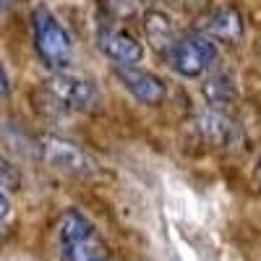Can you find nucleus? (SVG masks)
<instances>
[{
    "label": "nucleus",
    "instance_id": "nucleus-1",
    "mask_svg": "<svg viewBox=\"0 0 261 261\" xmlns=\"http://www.w3.org/2000/svg\"><path fill=\"white\" fill-rule=\"evenodd\" d=\"M60 248L65 261H115L94 225L76 209H68L60 220Z\"/></svg>",
    "mask_w": 261,
    "mask_h": 261
},
{
    "label": "nucleus",
    "instance_id": "nucleus-2",
    "mask_svg": "<svg viewBox=\"0 0 261 261\" xmlns=\"http://www.w3.org/2000/svg\"><path fill=\"white\" fill-rule=\"evenodd\" d=\"M32 32H34V47L45 65L55 71H65L73 58V42L65 27L55 18V13L45 6L32 11Z\"/></svg>",
    "mask_w": 261,
    "mask_h": 261
},
{
    "label": "nucleus",
    "instance_id": "nucleus-3",
    "mask_svg": "<svg viewBox=\"0 0 261 261\" xmlns=\"http://www.w3.org/2000/svg\"><path fill=\"white\" fill-rule=\"evenodd\" d=\"M167 60L172 71L186 79H196L217 60V47L206 34H183L167 53Z\"/></svg>",
    "mask_w": 261,
    "mask_h": 261
},
{
    "label": "nucleus",
    "instance_id": "nucleus-4",
    "mask_svg": "<svg viewBox=\"0 0 261 261\" xmlns=\"http://www.w3.org/2000/svg\"><path fill=\"white\" fill-rule=\"evenodd\" d=\"M45 89L65 107V110H92L99 105V89L92 79H86L73 71H55Z\"/></svg>",
    "mask_w": 261,
    "mask_h": 261
},
{
    "label": "nucleus",
    "instance_id": "nucleus-5",
    "mask_svg": "<svg viewBox=\"0 0 261 261\" xmlns=\"http://www.w3.org/2000/svg\"><path fill=\"white\" fill-rule=\"evenodd\" d=\"M37 149H39L42 160L50 167L65 172V175H73V178H94L97 175L94 160L71 141H63L58 136H47V139L39 141Z\"/></svg>",
    "mask_w": 261,
    "mask_h": 261
},
{
    "label": "nucleus",
    "instance_id": "nucleus-6",
    "mask_svg": "<svg viewBox=\"0 0 261 261\" xmlns=\"http://www.w3.org/2000/svg\"><path fill=\"white\" fill-rule=\"evenodd\" d=\"M115 76L125 89L144 105H160L167 97L165 81L154 73H149V71H139V68H134V65H118Z\"/></svg>",
    "mask_w": 261,
    "mask_h": 261
},
{
    "label": "nucleus",
    "instance_id": "nucleus-7",
    "mask_svg": "<svg viewBox=\"0 0 261 261\" xmlns=\"http://www.w3.org/2000/svg\"><path fill=\"white\" fill-rule=\"evenodd\" d=\"M97 42H99V50L118 65H134L144 58L141 42L120 27H102L97 34Z\"/></svg>",
    "mask_w": 261,
    "mask_h": 261
},
{
    "label": "nucleus",
    "instance_id": "nucleus-8",
    "mask_svg": "<svg viewBox=\"0 0 261 261\" xmlns=\"http://www.w3.org/2000/svg\"><path fill=\"white\" fill-rule=\"evenodd\" d=\"M201 29L209 39H220V42H227V45H235L243 37V16L232 6H220L204 16Z\"/></svg>",
    "mask_w": 261,
    "mask_h": 261
},
{
    "label": "nucleus",
    "instance_id": "nucleus-9",
    "mask_svg": "<svg viewBox=\"0 0 261 261\" xmlns=\"http://www.w3.org/2000/svg\"><path fill=\"white\" fill-rule=\"evenodd\" d=\"M196 128H199V134L204 136V141L212 144V146L225 149V146H232L238 141V123L220 110L204 113L196 120Z\"/></svg>",
    "mask_w": 261,
    "mask_h": 261
},
{
    "label": "nucleus",
    "instance_id": "nucleus-10",
    "mask_svg": "<svg viewBox=\"0 0 261 261\" xmlns=\"http://www.w3.org/2000/svg\"><path fill=\"white\" fill-rule=\"evenodd\" d=\"M144 32H146V37H149V42L154 45V50H160V53H170L172 50V45L180 39L178 34H175V27H172V21L162 13V11H149L146 16H144Z\"/></svg>",
    "mask_w": 261,
    "mask_h": 261
},
{
    "label": "nucleus",
    "instance_id": "nucleus-11",
    "mask_svg": "<svg viewBox=\"0 0 261 261\" xmlns=\"http://www.w3.org/2000/svg\"><path fill=\"white\" fill-rule=\"evenodd\" d=\"M204 97H206V102L214 107V110H222V107H227V105H232L238 99L235 81L230 76H212L204 84Z\"/></svg>",
    "mask_w": 261,
    "mask_h": 261
},
{
    "label": "nucleus",
    "instance_id": "nucleus-12",
    "mask_svg": "<svg viewBox=\"0 0 261 261\" xmlns=\"http://www.w3.org/2000/svg\"><path fill=\"white\" fill-rule=\"evenodd\" d=\"M21 186V172L3 157V154H0V188H18Z\"/></svg>",
    "mask_w": 261,
    "mask_h": 261
},
{
    "label": "nucleus",
    "instance_id": "nucleus-13",
    "mask_svg": "<svg viewBox=\"0 0 261 261\" xmlns=\"http://www.w3.org/2000/svg\"><path fill=\"white\" fill-rule=\"evenodd\" d=\"M8 89H11V81H8V73L3 68V63H0V97H6Z\"/></svg>",
    "mask_w": 261,
    "mask_h": 261
},
{
    "label": "nucleus",
    "instance_id": "nucleus-14",
    "mask_svg": "<svg viewBox=\"0 0 261 261\" xmlns=\"http://www.w3.org/2000/svg\"><path fill=\"white\" fill-rule=\"evenodd\" d=\"M8 209H11V206H8V199L0 193V225H3V220L8 217Z\"/></svg>",
    "mask_w": 261,
    "mask_h": 261
},
{
    "label": "nucleus",
    "instance_id": "nucleus-15",
    "mask_svg": "<svg viewBox=\"0 0 261 261\" xmlns=\"http://www.w3.org/2000/svg\"><path fill=\"white\" fill-rule=\"evenodd\" d=\"M13 3H16V0H0V11L8 8V6H13Z\"/></svg>",
    "mask_w": 261,
    "mask_h": 261
},
{
    "label": "nucleus",
    "instance_id": "nucleus-16",
    "mask_svg": "<svg viewBox=\"0 0 261 261\" xmlns=\"http://www.w3.org/2000/svg\"><path fill=\"white\" fill-rule=\"evenodd\" d=\"M256 180H258V186H261V160H258V167H256Z\"/></svg>",
    "mask_w": 261,
    "mask_h": 261
}]
</instances>
